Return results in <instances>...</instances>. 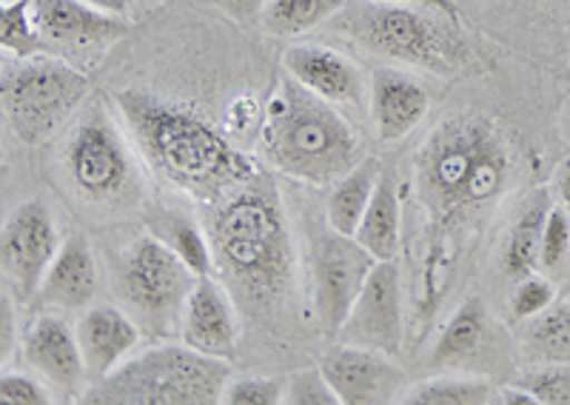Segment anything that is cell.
Listing matches in <instances>:
<instances>
[{"label":"cell","mask_w":570,"mask_h":405,"mask_svg":"<svg viewBox=\"0 0 570 405\" xmlns=\"http://www.w3.org/2000/svg\"><path fill=\"white\" fill-rule=\"evenodd\" d=\"M517 155L511 140L488 115L462 111L442 120L414 155V184L434 226V246L425 260L422 306H434L454 271L451 235L468 217L480 215L511 189Z\"/></svg>","instance_id":"cell-1"},{"label":"cell","mask_w":570,"mask_h":405,"mask_svg":"<svg viewBox=\"0 0 570 405\" xmlns=\"http://www.w3.org/2000/svg\"><path fill=\"white\" fill-rule=\"evenodd\" d=\"M203 226L212 240L214 271L234 300L254 317L283 312L294 295L297 251L272 177L259 171L223 200L208 202Z\"/></svg>","instance_id":"cell-2"},{"label":"cell","mask_w":570,"mask_h":405,"mask_svg":"<svg viewBox=\"0 0 570 405\" xmlns=\"http://www.w3.org/2000/svg\"><path fill=\"white\" fill-rule=\"evenodd\" d=\"M109 100L151 171L203 206L259 175L252 157L195 106L146 89H117Z\"/></svg>","instance_id":"cell-3"},{"label":"cell","mask_w":570,"mask_h":405,"mask_svg":"<svg viewBox=\"0 0 570 405\" xmlns=\"http://www.w3.org/2000/svg\"><path fill=\"white\" fill-rule=\"evenodd\" d=\"M259 149L279 175L297 184L334 186L363 157V146L334 103L283 75L259 118Z\"/></svg>","instance_id":"cell-4"},{"label":"cell","mask_w":570,"mask_h":405,"mask_svg":"<svg viewBox=\"0 0 570 405\" xmlns=\"http://www.w3.org/2000/svg\"><path fill=\"white\" fill-rule=\"evenodd\" d=\"M331 27L376 58L431 75L460 72L471 55L460 20L420 7L351 0L331 18Z\"/></svg>","instance_id":"cell-5"},{"label":"cell","mask_w":570,"mask_h":405,"mask_svg":"<svg viewBox=\"0 0 570 405\" xmlns=\"http://www.w3.org/2000/svg\"><path fill=\"white\" fill-rule=\"evenodd\" d=\"M232 379L228 359L186 343H163L126 359L86 388V405H217Z\"/></svg>","instance_id":"cell-6"},{"label":"cell","mask_w":570,"mask_h":405,"mask_svg":"<svg viewBox=\"0 0 570 405\" xmlns=\"http://www.w3.org/2000/svg\"><path fill=\"white\" fill-rule=\"evenodd\" d=\"M60 171L71 195L91 211L117 215L146 200V180L135 151L104 109H91L69 131L60 149Z\"/></svg>","instance_id":"cell-7"},{"label":"cell","mask_w":570,"mask_h":405,"mask_svg":"<svg viewBox=\"0 0 570 405\" xmlns=\"http://www.w3.org/2000/svg\"><path fill=\"white\" fill-rule=\"evenodd\" d=\"M120 306L135 317L146 337H171L180 328L183 308L197 275L151 231L137 235L117 251L111 268Z\"/></svg>","instance_id":"cell-8"},{"label":"cell","mask_w":570,"mask_h":405,"mask_svg":"<svg viewBox=\"0 0 570 405\" xmlns=\"http://www.w3.org/2000/svg\"><path fill=\"white\" fill-rule=\"evenodd\" d=\"M91 83L80 66L55 55L7 60L0 75V106L14 138L40 146L75 115Z\"/></svg>","instance_id":"cell-9"},{"label":"cell","mask_w":570,"mask_h":405,"mask_svg":"<svg viewBox=\"0 0 570 405\" xmlns=\"http://www.w3.org/2000/svg\"><path fill=\"white\" fill-rule=\"evenodd\" d=\"M58 220L40 197L18 202L0 229V271L18 303H32L60 251Z\"/></svg>","instance_id":"cell-10"},{"label":"cell","mask_w":570,"mask_h":405,"mask_svg":"<svg viewBox=\"0 0 570 405\" xmlns=\"http://www.w3.org/2000/svg\"><path fill=\"white\" fill-rule=\"evenodd\" d=\"M308 266H312L317 323L325 337L334 340L376 260L356 243V237L340 235L328 226L325 231L314 235Z\"/></svg>","instance_id":"cell-11"},{"label":"cell","mask_w":570,"mask_h":405,"mask_svg":"<svg viewBox=\"0 0 570 405\" xmlns=\"http://www.w3.org/2000/svg\"><path fill=\"white\" fill-rule=\"evenodd\" d=\"M32 7L46 52L80 69L104 58L131 27L124 14H109L83 0H32Z\"/></svg>","instance_id":"cell-12"},{"label":"cell","mask_w":570,"mask_h":405,"mask_svg":"<svg viewBox=\"0 0 570 405\" xmlns=\"http://www.w3.org/2000/svg\"><path fill=\"white\" fill-rule=\"evenodd\" d=\"M402 280L396 260H376L334 343L374 348L396 357L402 348Z\"/></svg>","instance_id":"cell-13"},{"label":"cell","mask_w":570,"mask_h":405,"mask_svg":"<svg viewBox=\"0 0 570 405\" xmlns=\"http://www.w3.org/2000/svg\"><path fill=\"white\" fill-rule=\"evenodd\" d=\"M23 363L52 388L58 403H75L86 394V368L83 352H80L78 328L58 312H40L23 332L20 340Z\"/></svg>","instance_id":"cell-14"},{"label":"cell","mask_w":570,"mask_h":405,"mask_svg":"<svg viewBox=\"0 0 570 405\" xmlns=\"http://www.w3.org/2000/svg\"><path fill=\"white\" fill-rule=\"evenodd\" d=\"M320 368L337 392L340 405H389L400 403L409 392L394 357L374 348L337 343L323 354Z\"/></svg>","instance_id":"cell-15"},{"label":"cell","mask_w":570,"mask_h":405,"mask_svg":"<svg viewBox=\"0 0 570 405\" xmlns=\"http://www.w3.org/2000/svg\"><path fill=\"white\" fill-rule=\"evenodd\" d=\"M177 337L208 357L234 359L240 343V314L226 283L214 280V275L197 277L183 308Z\"/></svg>","instance_id":"cell-16"},{"label":"cell","mask_w":570,"mask_h":405,"mask_svg":"<svg viewBox=\"0 0 570 405\" xmlns=\"http://www.w3.org/2000/svg\"><path fill=\"white\" fill-rule=\"evenodd\" d=\"M98 292L100 271L89 237L83 231H69L60 243L58 257H55L43 283H40L35 303L43 312L80 314L95 303Z\"/></svg>","instance_id":"cell-17"},{"label":"cell","mask_w":570,"mask_h":405,"mask_svg":"<svg viewBox=\"0 0 570 405\" xmlns=\"http://www.w3.org/2000/svg\"><path fill=\"white\" fill-rule=\"evenodd\" d=\"M285 75L334 106H363L368 92L360 66L343 52L320 43H297L283 55Z\"/></svg>","instance_id":"cell-18"},{"label":"cell","mask_w":570,"mask_h":405,"mask_svg":"<svg viewBox=\"0 0 570 405\" xmlns=\"http://www.w3.org/2000/svg\"><path fill=\"white\" fill-rule=\"evenodd\" d=\"M368 109L376 138L383 144H396V140L409 138L411 131L425 120L428 109H431V95L414 75L400 72L394 66H383L371 75Z\"/></svg>","instance_id":"cell-19"},{"label":"cell","mask_w":570,"mask_h":405,"mask_svg":"<svg viewBox=\"0 0 570 405\" xmlns=\"http://www.w3.org/2000/svg\"><path fill=\"white\" fill-rule=\"evenodd\" d=\"M78 340L83 352L89 377L100 379L115 372L120 363L129 359L140 343L142 332L124 306L111 303H91L86 312H80Z\"/></svg>","instance_id":"cell-20"},{"label":"cell","mask_w":570,"mask_h":405,"mask_svg":"<svg viewBox=\"0 0 570 405\" xmlns=\"http://www.w3.org/2000/svg\"><path fill=\"white\" fill-rule=\"evenodd\" d=\"M354 237L368 255H374V260H396L400 255L402 206L400 191H396V171L389 166H383L380 171L374 197H371Z\"/></svg>","instance_id":"cell-21"},{"label":"cell","mask_w":570,"mask_h":405,"mask_svg":"<svg viewBox=\"0 0 570 405\" xmlns=\"http://www.w3.org/2000/svg\"><path fill=\"white\" fill-rule=\"evenodd\" d=\"M551 206V191L537 189L519 209L517 220L511 223L505 243H502V255H499L502 275L511 280H522V277L539 271V243H542L544 217Z\"/></svg>","instance_id":"cell-22"},{"label":"cell","mask_w":570,"mask_h":405,"mask_svg":"<svg viewBox=\"0 0 570 405\" xmlns=\"http://www.w3.org/2000/svg\"><path fill=\"white\" fill-rule=\"evenodd\" d=\"M488 308L480 297H468L460 303L451 320L442 328L440 340L431 348V366L436 368H465L488 337Z\"/></svg>","instance_id":"cell-23"},{"label":"cell","mask_w":570,"mask_h":405,"mask_svg":"<svg viewBox=\"0 0 570 405\" xmlns=\"http://www.w3.org/2000/svg\"><path fill=\"white\" fill-rule=\"evenodd\" d=\"M146 229L160 237L197 277L214 275L212 240H208L206 226H200L195 217L186 215V211L155 206V209L146 211Z\"/></svg>","instance_id":"cell-24"},{"label":"cell","mask_w":570,"mask_h":405,"mask_svg":"<svg viewBox=\"0 0 570 405\" xmlns=\"http://www.w3.org/2000/svg\"><path fill=\"white\" fill-rule=\"evenodd\" d=\"M380 160L365 157L351 171H345L337 184L331 186V195L325 200V223L340 235H356V226L363 220L368 209L371 197H374L376 180H380Z\"/></svg>","instance_id":"cell-25"},{"label":"cell","mask_w":570,"mask_h":405,"mask_svg":"<svg viewBox=\"0 0 570 405\" xmlns=\"http://www.w3.org/2000/svg\"><path fill=\"white\" fill-rule=\"evenodd\" d=\"M522 354L531 366L570 363V300H553L522 332Z\"/></svg>","instance_id":"cell-26"},{"label":"cell","mask_w":570,"mask_h":405,"mask_svg":"<svg viewBox=\"0 0 570 405\" xmlns=\"http://www.w3.org/2000/svg\"><path fill=\"white\" fill-rule=\"evenodd\" d=\"M499 388L476 374H442L428 377L402 394V405H491Z\"/></svg>","instance_id":"cell-27"},{"label":"cell","mask_w":570,"mask_h":405,"mask_svg":"<svg viewBox=\"0 0 570 405\" xmlns=\"http://www.w3.org/2000/svg\"><path fill=\"white\" fill-rule=\"evenodd\" d=\"M348 0H266L257 27L272 38H297L331 20Z\"/></svg>","instance_id":"cell-28"},{"label":"cell","mask_w":570,"mask_h":405,"mask_svg":"<svg viewBox=\"0 0 570 405\" xmlns=\"http://www.w3.org/2000/svg\"><path fill=\"white\" fill-rule=\"evenodd\" d=\"M0 47L7 58L27 60L35 55H49L35 20L32 0H3L0 7Z\"/></svg>","instance_id":"cell-29"},{"label":"cell","mask_w":570,"mask_h":405,"mask_svg":"<svg viewBox=\"0 0 570 405\" xmlns=\"http://www.w3.org/2000/svg\"><path fill=\"white\" fill-rule=\"evenodd\" d=\"M570 251V215L564 206H551L544 217L542 243H539V271L544 275H562L564 260Z\"/></svg>","instance_id":"cell-30"},{"label":"cell","mask_w":570,"mask_h":405,"mask_svg":"<svg viewBox=\"0 0 570 405\" xmlns=\"http://www.w3.org/2000/svg\"><path fill=\"white\" fill-rule=\"evenodd\" d=\"M553 300H557V283L551 280V275H544V271L542 275L533 271V275L522 277V280H517V286H513L511 320L528 323L531 317L542 314Z\"/></svg>","instance_id":"cell-31"},{"label":"cell","mask_w":570,"mask_h":405,"mask_svg":"<svg viewBox=\"0 0 570 405\" xmlns=\"http://www.w3.org/2000/svg\"><path fill=\"white\" fill-rule=\"evenodd\" d=\"M517 383L537 394L542 405H570V363L533 366L531 372L519 374Z\"/></svg>","instance_id":"cell-32"},{"label":"cell","mask_w":570,"mask_h":405,"mask_svg":"<svg viewBox=\"0 0 570 405\" xmlns=\"http://www.w3.org/2000/svg\"><path fill=\"white\" fill-rule=\"evenodd\" d=\"M285 379L232 377L223 392V405H283Z\"/></svg>","instance_id":"cell-33"},{"label":"cell","mask_w":570,"mask_h":405,"mask_svg":"<svg viewBox=\"0 0 570 405\" xmlns=\"http://www.w3.org/2000/svg\"><path fill=\"white\" fill-rule=\"evenodd\" d=\"M285 405H340L323 368H299L285 379Z\"/></svg>","instance_id":"cell-34"},{"label":"cell","mask_w":570,"mask_h":405,"mask_svg":"<svg viewBox=\"0 0 570 405\" xmlns=\"http://www.w3.org/2000/svg\"><path fill=\"white\" fill-rule=\"evenodd\" d=\"M0 403L3 405H52L58 397L38 374L3 372L0 377Z\"/></svg>","instance_id":"cell-35"},{"label":"cell","mask_w":570,"mask_h":405,"mask_svg":"<svg viewBox=\"0 0 570 405\" xmlns=\"http://www.w3.org/2000/svg\"><path fill=\"white\" fill-rule=\"evenodd\" d=\"M217 12L228 14L232 20L248 27V23H259V14H263V7H266V0H203Z\"/></svg>","instance_id":"cell-36"},{"label":"cell","mask_w":570,"mask_h":405,"mask_svg":"<svg viewBox=\"0 0 570 405\" xmlns=\"http://www.w3.org/2000/svg\"><path fill=\"white\" fill-rule=\"evenodd\" d=\"M383 3H402V7L431 9V12H440V14H448V18L460 20V9H456L454 0H383Z\"/></svg>","instance_id":"cell-37"},{"label":"cell","mask_w":570,"mask_h":405,"mask_svg":"<svg viewBox=\"0 0 570 405\" xmlns=\"http://www.w3.org/2000/svg\"><path fill=\"white\" fill-rule=\"evenodd\" d=\"M497 405H542V403L537 399V394H531L528 388H522L519 383H513V386L499 388Z\"/></svg>","instance_id":"cell-38"},{"label":"cell","mask_w":570,"mask_h":405,"mask_svg":"<svg viewBox=\"0 0 570 405\" xmlns=\"http://www.w3.org/2000/svg\"><path fill=\"white\" fill-rule=\"evenodd\" d=\"M0 314H3V340H0V346H3V357H9V348H12V340H14V317H12V300H9V295H3V303H0Z\"/></svg>","instance_id":"cell-39"},{"label":"cell","mask_w":570,"mask_h":405,"mask_svg":"<svg viewBox=\"0 0 570 405\" xmlns=\"http://www.w3.org/2000/svg\"><path fill=\"white\" fill-rule=\"evenodd\" d=\"M557 197H559V206H564L570 215V164L559 171L557 177Z\"/></svg>","instance_id":"cell-40"},{"label":"cell","mask_w":570,"mask_h":405,"mask_svg":"<svg viewBox=\"0 0 570 405\" xmlns=\"http://www.w3.org/2000/svg\"><path fill=\"white\" fill-rule=\"evenodd\" d=\"M83 3L104 9L109 14H126V9H129V0H83Z\"/></svg>","instance_id":"cell-41"},{"label":"cell","mask_w":570,"mask_h":405,"mask_svg":"<svg viewBox=\"0 0 570 405\" xmlns=\"http://www.w3.org/2000/svg\"><path fill=\"white\" fill-rule=\"evenodd\" d=\"M562 135H564V140L570 144V98H568V103H564V111H562Z\"/></svg>","instance_id":"cell-42"},{"label":"cell","mask_w":570,"mask_h":405,"mask_svg":"<svg viewBox=\"0 0 570 405\" xmlns=\"http://www.w3.org/2000/svg\"><path fill=\"white\" fill-rule=\"evenodd\" d=\"M562 275H564V280H570V251H568V260H564V271H562Z\"/></svg>","instance_id":"cell-43"},{"label":"cell","mask_w":570,"mask_h":405,"mask_svg":"<svg viewBox=\"0 0 570 405\" xmlns=\"http://www.w3.org/2000/svg\"><path fill=\"white\" fill-rule=\"evenodd\" d=\"M157 3H177V0H157Z\"/></svg>","instance_id":"cell-44"}]
</instances>
